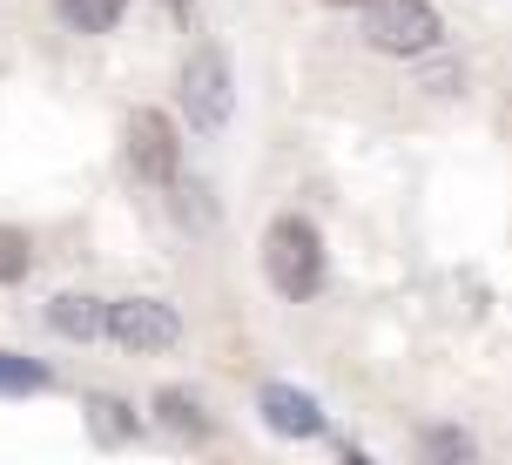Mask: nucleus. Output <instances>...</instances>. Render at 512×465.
I'll use <instances>...</instances> for the list:
<instances>
[{"mask_svg": "<svg viewBox=\"0 0 512 465\" xmlns=\"http://www.w3.org/2000/svg\"><path fill=\"white\" fill-rule=\"evenodd\" d=\"M263 277H270V290L290 297V304H304V297L324 290V236H317L310 216L290 209V216H277V223L263 230Z\"/></svg>", "mask_w": 512, "mask_h": 465, "instance_id": "f257e3e1", "label": "nucleus"}, {"mask_svg": "<svg viewBox=\"0 0 512 465\" xmlns=\"http://www.w3.org/2000/svg\"><path fill=\"white\" fill-rule=\"evenodd\" d=\"M182 115L196 135H223L236 115V75H230V54L203 41V48L182 54Z\"/></svg>", "mask_w": 512, "mask_h": 465, "instance_id": "f03ea898", "label": "nucleus"}, {"mask_svg": "<svg viewBox=\"0 0 512 465\" xmlns=\"http://www.w3.org/2000/svg\"><path fill=\"white\" fill-rule=\"evenodd\" d=\"M438 34H445V21L432 0H364V41L378 54L411 61V54H432Z\"/></svg>", "mask_w": 512, "mask_h": 465, "instance_id": "7ed1b4c3", "label": "nucleus"}, {"mask_svg": "<svg viewBox=\"0 0 512 465\" xmlns=\"http://www.w3.org/2000/svg\"><path fill=\"white\" fill-rule=\"evenodd\" d=\"M102 337H115L135 358H149V351H176L182 344V317H176V304H162V297H115V304L102 310Z\"/></svg>", "mask_w": 512, "mask_h": 465, "instance_id": "20e7f679", "label": "nucleus"}, {"mask_svg": "<svg viewBox=\"0 0 512 465\" xmlns=\"http://www.w3.org/2000/svg\"><path fill=\"white\" fill-rule=\"evenodd\" d=\"M128 169L155 189H169L182 176V129L162 115V108H135L128 115Z\"/></svg>", "mask_w": 512, "mask_h": 465, "instance_id": "39448f33", "label": "nucleus"}, {"mask_svg": "<svg viewBox=\"0 0 512 465\" xmlns=\"http://www.w3.org/2000/svg\"><path fill=\"white\" fill-rule=\"evenodd\" d=\"M256 412H263V425H270L277 439H317V432H324V405L297 385H263L256 391Z\"/></svg>", "mask_w": 512, "mask_h": 465, "instance_id": "423d86ee", "label": "nucleus"}, {"mask_svg": "<svg viewBox=\"0 0 512 465\" xmlns=\"http://www.w3.org/2000/svg\"><path fill=\"white\" fill-rule=\"evenodd\" d=\"M102 297H88V290H61V297H54L48 304V324L61 337H75V344H95V337H102Z\"/></svg>", "mask_w": 512, "mask_h": 465, "instance_id": "0eeeda50", "label": "nucleus"}, {"mask_svg": "<svg viewBox=\"0 0 512 465\" xmlns=\"http://www.w3.org/2000/svg\"><path fill=\"white\" fill-rule=\"evenodd\" d=\"M155 412H162V425H169L176 439H209V432H216V418L203 412V398H196V391H182V385L155 391Z\"/></svg>", "mask_w": 512, "mask_h": 465, "instance_id": "6e6552de", "label": "nucleus"}, {"mask_svg": "<svg viewBox=\"0 0 512 465\" xmlns=\"http://www.w3.org/2000/svg\"><path fill=\"white\" fill-rule=\"evenodd\" d=\"M54 14L68 34H115L128 14V0H54Z\"/></svg>", "mask_w": 512, "mask_h": 465, "instance_id": "1a4fd4ad", "label": "nucleus"}, {"mask_svg": "<svg viewBox=\"0 0 512 465\" xmlns=\"http://www.w3.org/2000/svg\"><path fill=\"white\" fill-rule=\"evenodd\" d=\"M0 391H7V398H27V391H48V364L21 358V351H0Z\"/></svg>", "mask_w": 512, "mask_h": 465, "instance_id": "9d476101", "label": "nucleus"}, {"mask_svg": "<svg viewBox=\"0 0 512 465\" xmlns=\"http://www.w3.org/2000/svg\"><path fill=\"white\" fill-rule=\"evenodd\" d=\"M88 418H95V439H102V445H115V439L135 432V418H128L122 398H88Z\"/></svg>", "mask_w": 512, "mask_h": 465, "instance_id": "9b49d317", "label": "nucleus"}, {"mask_svg": "<svg viewBox=\"0 0 512 465\" xmlns=\"http://www.w3.org/2000/svg\"><path fill=\"white\" fill-rule=\"evenodd\" d=\"M27 270H34V243L21 230H0V284H21Z\"/></svg>", "mask_w": 512, "mask_h": 465, "instance_id": "f8f14e48", "label": "nucleus"}, {"mask_svg": "<svg viewBox=\"0 0 512 465\" xmlns=\"http://www.w3.org/2000/svg\"><path fill=\"white\" fill-rule=\"evenodd\" d=\"M472 452H479V445L465 439V432H452V425H438L432 439H425V459H438V465H465Z\"/></svg>", "mask_w": 512, "mask_h": 465, "instance_id": "ddd939ff", "label": "nucleus"}, {"mask_svg": "<svg viewBox=\"0 0 512 465\" xmlns=\"http://www.w3.org/2000/svg\"><path fill=\"white\" fill-rule=\"evenodd\" d=\"M324 7H364V0H324Z\"/></svg>", "mask_w": 512, "mask_h": 465, "instance_id": "4468645a", "label": "nucleus"}, {"mask_svg": "<svg viewBox=\"0 0 512 465\" xmlns=\"http://www.w3.org/2000/svg\"><path fill=\"white\" fill-rule=\"evenodd\" d=\"M169 7H196V0H169Z\"/></svg>", "mask_w": 512, "mask_h": 465, "instance_id": "2eb2a0df", "label": "nucleus"}]
</instances>
